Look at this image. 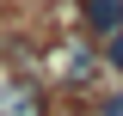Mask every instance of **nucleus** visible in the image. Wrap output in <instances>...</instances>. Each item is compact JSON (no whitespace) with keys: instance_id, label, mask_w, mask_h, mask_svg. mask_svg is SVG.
<instances>
[{"instance_id":"obj_2","label":"nucleus","mask_w":123,"mask_h":116,"mask_svg":"<svg viewBox=\"0 0 123 116\" xmlns=\"http://www.w3.org/2000/svg\"><path fill=\"white\" fill-rule=\"evenodd\" d=\"M80 25L92 37H117L123 31V0H80Z\"/></svg>"},{"instance_id":"obj_1","label":"nucleus","mask_w":123,"mask_h":116,"mask_svg":"<svg viewBox=\"0 0 123 116\" xmlns=\"http://www.w3.org/2000/svg\"><path fill=\"white\" fill-rule=\"evenodd\" d=\"M0 116H43V86L37 79H6L0 86Z\"/></svg>"},{"instance_id":"obj_4","label":"nucleus","mask_w":123,"mask_h":116,"mask_svg":"<svg viewBox=\"0 0 123 116\" xmlns=\"http://www.w3.org/2000/svg\"><path fill=\"white\" fill-rule=\"evenodd\" d=\"M105 116H123V92H111V104H105Z\"/></svg>"},{"instance_id":"obj_3","label":"nucleus","mask_w":123,"mask_h":116,"mask_svg":"<svg viewBox=\"0 0 123 116\" xmlns=\"http://www.w3.org/2000/svg\"><path fill=\"white\" fill-rule=\"evenodd\" d=\"M105 67L123 73V31H117V37H105Z\"/></svg>"}]
</instances>
